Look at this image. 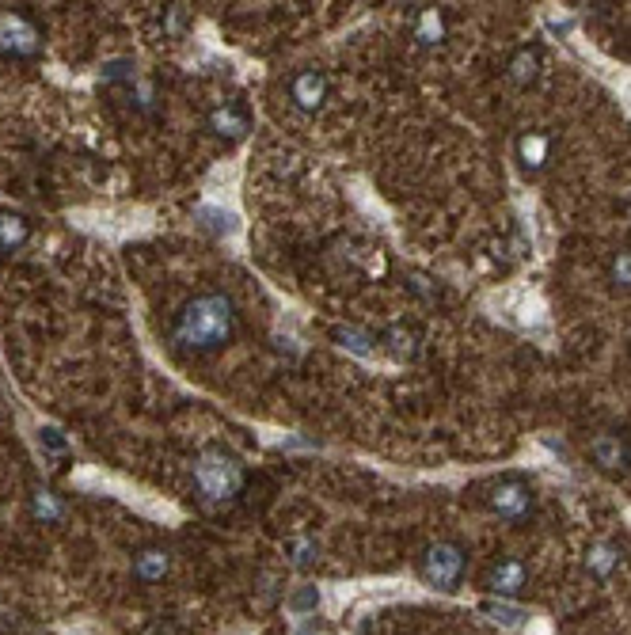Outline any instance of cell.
Wrapping results in <instances>:
<instances>
[{"label":"cell","mask_w":631,"mask_h":635,"mask_svg":"<svg viewBox=\"0 0 631 635\" xmlns=\"http://www.w3.org/2000/svg\"><path fill=\"white\" fill-rule=\"evenodd\" d=\"M39 442L46 445L50 453H65V449H69V442L61 438V430H54V426H42V430H39Z\"/></svg>","instance_id":"25"},{"label":"cell","mask_w":631,"mask_h":635,"mask_svg":"<svg viewBox=\"0 0 631 635\" xmlns=\"http://www.w3.org/2000/svg\"><path fill=\"white\" fill-rule=\"evenodd\" d=\"M289 609L293 613H316L320 609V590L316 586H301L297 594L289 597Z\"/></svg>","instance_id":"22"},{"label":"cell","mask_w":631,"mask_h":635,"mask_svg":"<svg viewBox=\"0 0 631 635\" xmlns=\"http://www.w3.org/2000/svg\"><path fill=\"white\" fill-rule=\"evenodd\" d=\"M464 571H468V556H464V548L453 544V540L430 544L419 559V575L426 578L430 586L445 590V594H453L460 582H464Z\"/></svg>","instance_id":"3"},{"label":"cell","mask_w":631,"mask_h":635,"mask_svg":"<svg viewBox=\"0 0 631 635\" xmlns=\"http://www.w3.org/2000/svg\"><path fill=\"white\" fill-rule=\"evenodd\" d=\"M419 42H426V46H438L441 39H445V20H441V12L438 8H426L419 16Z\"/></svg>","instance_id":"19"},{"label":"cell","mask_w":631,"mask_h":635,"mask_svg":"<svg viewBox=\"0 0 631 635\" xmlns=\"http://www.w3.org/2000/svg\"><path fill=\"white\" fill-rule=\"evenodd\" d=\"M0 54L16 61L39 58L42 31L23 12H0Z\"/></svg>","instance_id":"5"},{"label":"cell","mask_w":631,"mask_h":635,"mask_svg":"<svg viewBox=\"0 0 631 635\" xmlns=\"http://www.w3.org/2000/svg\"><path fill=\"white\" fill-rule=\"evenodd\" d=\"M103 80H107V84H118V80H130V84H134L137 80L134 61H107V65H103Z\"/></svg>","instance_id":"23"},{"label":"cell","mask_w":631,"mask_h":635,"mask_svg":"<svg viewBox=\"0 0 631 635\" xmlns=\"http://www.w3.org/2000/svg\"><path fill=\"white\" fill-rule=\"evenodd\" d=\"M483 502H487V510L491 514H498L502 521H510V525H521V521H529V514H533V487L525 480H517V476H502V480L487 483V495H483Z\"/></svg>","instance_id":"4"},{"label":"cell","mask_w":631,"mask_h":635,"mask_svg":"<svg viewBox=\"0 0 631 635\" xmlns=\"http://www.w3.org/2000/svg\"><path fill=\"white\" fill-rule=\"evenodd\" d=\"M210 130L217 137H225V141H240L251 130V122L236 103H225V107H217L210 115Z\"/></svg>","instance_id":"10"},{"label":"cell","mask_w":631,"mask_h":635,"mask_svg":"<svg viewBox=\"0 0 631 635\" xmlns=\"http://www.w3.org/2000/svg\"><path fill=\"white\" fill-rule=\"evenodd\" d=\"M289 99H293L301 111H320L327 99V77L320 69H301L297 77L289 80Z\"/></svg>","instance_id":"8"},{"label":"cell","mask_w":631,"mask_h":635,"mask_svg":"<svg viewBox=\"0 0 631 635\" xmlns=\"http://www.w3.org/2000/svg\"><path fill=\"white\" fill-rule=\"evenodd\" d=\"M236 312L225 293H202L183 305V312L175 316V343L183 350H217L221 343H229Z\"/></svg>","instance_id":"1"},{"label":"cell","mask_w":631,"mask_h":635,"mask_svg":"<svg viewBox=\"0 0 631 635\" xmlns=\"http://www.w3.org/2000/svg\"><path fill=\"white\" fill-rule=\"evenodd\" d=\"M335 339H339V347H346L350 354H358V358H373V347H369V335H362V331L343 328V331H335Z\"/></svg>","instance_id":"20"},{"label":"cell","mask_w":631,"mask_h":635,"mask_svg":"<svg viewBox=\"0 0 631 635\" xmlns=\"http://www.w3.org/2000/svg\"><path fill=\"white\" fill-rule=\"evenodd\" d=\"M548 149H552V141H548L544 134H536V130H529V134L517 141V156H521V164H525L529 172L544 168V160H548Z\"/></svg>","instance_id":"13"},{"label":"cell","mask_w":631,"mask_h":635,"mask_svg":"<svg viewBox=\"0 0 631 635\" xmlns=\"http://www.w3.org/2000/svg\"><path fill=\"white\" fill-rule=\"evenodd\" d=\"M525 582H529V571H525V563L521 559H498L495 567L483 575V586L498 597H514L525 590Z\"/></svg>","instance_id":"7"},{"label":"cell","mask_w":631,"mask_h":635,"mask_svg":"<svg viewBox=\"0 0 631 635\" xmlns=\"http://www.w3.org/2000/svg\"><path fill=\"white\" fill-rule=\"evenodd\" d=\"M536 73H540V54H536V50H517L514 61H510V77H514L521 88H529L536 80Z\"/></svg>","instance_id":"16"},{"label":"cell","mask_w":631,"mask_h":635,"mask_svg":"<svg viewBox=\"0 0 631 635\" xmlns=\"http://www.w3.org/2000/svg\"><path fill=\"white\" fill-rule=\"evenodd\" d=\"M31 236V225L23 221L20 213H4L0 217V248H23Z\"/></svg>","instance_id":"15"},{"label":"cell","mask_w":631,"mask_h":635,"mask_svg":"<svg viewBox=\"0 0 631 635\" xmlns=\"http://www.w3.org/2000/svg\"><path fill=\"white\" fill-rule=\"evenodd\" d=\"M612 286L616 289H631V248L628 251H616V259H612Z\"/></svg>","instance_id":"21"},{"label":"cell","mask_w":631,"mask_h":635,"mask_svg":"<svg viewBox=\"0 0 631 635\" xmlns=\"http://www.w3.org/2000/svg\"><path fill=\"white\" fill-rule=\"evenodd\" d=\"M164 31H168L172 39H183V31H187V8H183V4L168 8V16H164Z\"/></svg>","instance_id":"24"},{"label":"cell","mask_w":631,"mask_h":635,"mask_svg":"<svg viewBox=\"0 0 631 635\" xmlns=\"http://www.w3.org/2000/svg\"><path fill=\"white\" fill-rule=\"evenodd\" d=\"M316 559H320V544H316L312 537L289 540V563H293L297 571H308V567H316Z\"/></svg>","instance_id":"18"},{"label":"cell","mask_w":631,"mask_h":635,"mask_svg":"<svg viewBox=\"0 0 631 635\" xmlns=\"http://www.w3.org/2000/svg\"><path fill=\"white\" fill-rule=\"evenodd\" d=\"M168 571H172V556H168L164 548H141L134 556V578L137 582H145V586L164 582Z\"/></svg>","instance_id":"9"},{"label":"cell","mask_w":631,"mask_h":635,"mask_svg":"<svg viewBox=\"0 0 631 635\" xmlns=\"http://www.w3.org/2000/svg\"><path fill=\"white\" fill-rule=\"evenodd\" d=\"M590 461L601 472H624L631 464V442L620 430H601L590 438Z\"/></svg>","instance_id":"6"},{"label":"cell","mask_w":631,"mask_h":635,"mask_svg":"<svg viewBox=\"0 0 631 635\" xmlns=\"http://www.w3.org/2000/svg\"><path fill=\"white\" fill-rule=\"evenodd\" d=\"M31 510H35V518H39L42 525H58V521L65 518V506L54 499V491H35V495H31Z\"/></svg>","instance_id":"17"},{"label":"cell","mask_w":631,"mask_h":635,"mask_svg":"<svg viewBox=\"0 0 631 635\" xmlns=\"http://www.w3.org/2000/svg\"><path fill=\"white\" fill-rule=\"evenodd\" d=\"M479 613L487 616V620H495L498 628H525L529 624V613L521 609V605H510V601H502V597H487V601H479Z\"/></svg>","instance_id":"12"},{"label":"cell","mask_w":631,"mask_h":635,"mask_svg":"<svg viewBox=\"0 0 631 635\" xmlns=\"http://www.w3.org/2000/svg\"><path fill=\"white\" fill-rule=\"evenodd\" d=\"M586 567H590L593 578H609L616 567H620V548L612 544V540H601V544H593L590 556H586Z\"/></svg>","instance_id":"14"},{"label":"cell","mask_w":631,"mask_h":635,"mask_svg":"<svg viewBox=\"0 0 631 635\" xmlns=\"http://www.w3.org/2000/svg\"><path fill=\"white\" fill-rule=\"evenodd\" d=\"M194 217H198V225L206 232H213V236H236V232H240V217L232 210L210 206V202H202V206L194 210Z\"/></svg>","instance_id":"11"},{"label":"cell","mask_w":631,"mask_h":635,"mask_svg":"<svg viewBox=\"0 0 631 635\" xmlns=\"http://www.w3.org/2000/svg\"><path fill=\"white\" fill-rule=\"evenodd\" d=\"M194 487H198V495L202 502H210V506H225L240 495V487H244V468L236 457H229L225 449H206L198 461H194Z\"/></svg>","instance_id":"2"}]
</instances>
